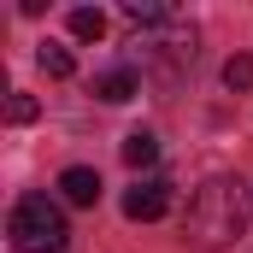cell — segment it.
Returning <instances> with one entry per match:
<instances>
[{"mask_svg":"<svg viewBox=\"0 0 253 253\" xmlns=\"http://www.w3.org/2000/svg\"><path fill=\"white\" fill-rule=\"evenodd\" d=\"M248 236V189L236 177H206L189 194V212H183V242L189 248H236Z\"/></svg>","mask_w":253,"mask_h":253,"instance_id":"obj_1","label":"cell"},{"mask_svg":"<svg viewBox=\"0 0 253 253\" xmlns=\"http://www.w3.org/2000/svg\"><path fill=\"white\" fill-rule=\"evenodd\" d=\"M6 236H12L18 253H65L71 224H65V212L47 194H24V200L12 206V218H6Z\"/></svg>","mask_w":253,"mask_h":253,"instance_id":"obj_2","label":"cell"},{"mask_svg":"<svg viewBox=\"0 0 253 253\" xmlns=\"http://www.w3.org/2000/svg\"><path fill=\"white\" fill-rule=\"evenodd\" d=\"M165 206H171V183H165V177H141V183L124 194V218H135V224L165 218Z\"/></svg>","mask_w":253,"mask_h":253,"instance_id":"obj_3","label":"cell"},{"mask_svg":"<svg viewBox=\"0 0 253 253\" xmlns=\"http://www.w3.org/2000/svg\"><path fill=\"white\" fill-rule=\"evenodd\" d=\"M94 94H100L106 106H124V100L141 94V77H135L129 65H112V71H100V77H94Z\"/></svg>","mask_w":253,"mask_h":253,"instance_id":"obj_4","label":"cell"},{"mask_svg":"<svg viewBox=\"0 0 253 253\" xmlns=\"http://www.w3.org/2000/svg\"><path fill=\"white\" fill-rule=\"evenodd\" d=\"M59 194L71 200V206H94L100 200V171H88V165H71L59 177Z\"/></svg>","mask_w":253,"mask_h":253,"instance_id":"obj_5","label":"cell"},{"mask_svg":"<svg viewBox=\"0 0 253 253\" xmlns=\"http://www.w3.org/2000/svg\"><path fill=\"white\" fill-rule=\"evenodd\" d=\"M153 159H159V135H153V129H129V135H124V165L147 171Z\"/></svg>","mask_w":253,"mask_h":253,"instance_id":"obj_6","label":"cell"},{"mask_svg":"<svg viewBox=\"0 0 253 253\" xmlns=\"http://www.w3.org/2000/svg\"><path fill=\"white\" fill-rule=\"evenodd\" d=\"M71 36H77V42H100V36H106V12H100V6H77V12H71Z\"/></svg>","mask_w":253,"mask_h":253,"instance_id":"obj_7","label":"cell"},{"mask_svg":"<svg viewBox=\"0 0 253 253\" xmlns=\"http://www.w3.org/2000/svg\"><path fill=\"white\" fill-rule=\"evenodd\" d=\"M124 18L129 24H171V6H159V0H124Z\"/></svg>","mask_w":253,"mask_h":253,"instance_id":"obj_8","label":"cell"},{"mask_svg":"<svg viewBox=\"0 0 253 253\" xmlns=\"http://www.w3.org/2000/svg\"><path fill=\"white\" fill-rule=\"evenodd\" d=\"M36 65H42V71H47V77H71V71H77V59H71V53H65V47H53V42H47V47H42V53H36Z\"/></svg>","mask_w":253,"mask_h":253,"instance_id":"obj_9","label":"cell"},{"mask_svg":"<svg viewBox=\"0 0 253 253\" xmlns=\"http://www.w3.org/2000/svg\"><path fill=\"white\" fill-rule=\"evenodd\" d=\"M224 83H230V88H242V94L253 88V59H248V53H230V65H224Z\"/></svg>","mask_w":253,"mask_h":253,"instance_id":"obj_10","label":"cell"},{"mask_svg":"<svg viewBox=\"0 0 253 253\" xmlns=\"http://www.w3.org/2000/svg\"><path fill=\"white\" fill-rule=\"evenodd\" d=\"M36 112H42L36 94H12V100H6V118H12V124H36Z\"/></svg>","mask_w":253,"mask_h":253,"instance_id":"obj_11","label":"cell"}]
</instances>
